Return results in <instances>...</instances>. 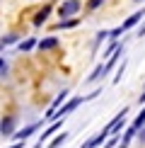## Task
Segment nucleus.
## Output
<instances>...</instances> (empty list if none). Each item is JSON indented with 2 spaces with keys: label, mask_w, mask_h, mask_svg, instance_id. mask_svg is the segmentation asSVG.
Segmentation results:
<instances>
[{
  "label": "nucleus",
  "mask_w": 145,
  "mask_h": 148,
  "mask_svg": "<svg viewBox=\"0 0 145 148\" xmlns=\"http://www.w3.org/2000/svg\"><path fill=\"white\" fill-rule=\"evenodd\" d=\"M80 8H82V3H80V0H65V3L58 8V15H60V17H72V15H75V12L80 10Z\"/></svg>",
  "instance_id": "obj_1"
},
{
  "label": "nucleus",
  "mask_w": 145,
  "mask_h": 148,
  "mask_svg": "<svg viewBox=\"0 0 145 148\" xmlns=\"http://www.w3.org/2000/svg\"><path fill=\"white\" fill-rule=\"evenodd\" d=\"M80 102H82V97H75V100H70V102L65 104L63 109H56V114H53V119H60V116H65V114H70L72 109H75L77 104H80Z\"/></svg>",
  "instance_id": "obj_2"
},
{
  "label": "nucleus",
  "mask_w": 145,
  "mask_h": 148,
  "mask_svg": "<svg viewBox=\"0 0 145 148\" xmlns=\"http://www.w3.org/2000/svg\"><path fill=\"white\" fill-rule=\"evenodd\" d=\"M0 134H3V136H12V134H15V116H5V119L0 121Z\"/></svg>",
  "instance_id": "obj_3"
},
{
  "label": "nucleus",
  "mask_w": 145,
  "mask_h": 148,
  "mask_svg": "<svg viewBox=\"0 0 145 148\" xmlns=\"http://www.w3.org/2000/svg\"><path fill=\"white\" fill-rule=\"evenodd\" d=\"M143 17H145V8H143L140 12H133V15L128 17V20H126L123 24H121V29H131V27H136V24H138V22H140V20H143Z\"/></svg>",
  "instance_id": "obj_4"
},
{
  "label": "nucleus",
  "mask_w": 145,
  "mask_h": 148,
  "mask_svg": "<svg viewBox=\"0 0 145 148\" xmlns=\"http://www.w3.org/2000/svg\"><path fill=\"white\" fill-rule=\"evenodd\" d=\"M36 129H39V124H29V126H24L22 131H15L12 136H15L17 141H24V138H29V136H32V134L36 131Z\"/></svg>",
  "instance_id": "obj_5"
},
{
  "label": "nucleus",
  "mask_w": 145,
  "mask_h": 148,
  "mask_svg": "<svg viewBox=\"0 0 145 148\" xmlns=\"http://www.w3.org/2000/svg\"><path fill=\"white\" fill-rule=\"evenodd\" d=\"M65 95H68V90H63V92H60V95L56 97V100H53V104L48 107V112H46V119H53V114H56V107H58V104L65 100Z\"/></svg>",
  "instance_id": "obj_6"
},
{
  "label": "nucleus",
  "mask_w": 145,
  "mask_h": 148,
  "mask_svg": "<svg viewBox=\"0 0 145 148\" xmlns=\"http://www.w3.org/2000/svg\"><path fill=\"white\" fill-rule=\"evenodd\" d=\"M48 12H51V5H44V10H39V12H36V17H34V24H36V27H41V24L46 22Z\"/></svg>",
  "instance_id": "obj_7"
},
{
  "label": "nucleus",
  "mask_w": 145,
  "mask_h": 148,
  "mask_svg": "<svg viewBox=\"0 0 145 148\" xmlns=\"http://www.w3.org/2000/svg\"><path fill=\"white\" fill-rule=\"evenodd\" d=\"M60 126H63V121H60V119H58V121H56V124H53V126H48V129H46V131H44V134H41V138H39V146H44V141H46L48 136H51V134H56V131H58V129H60Z\"/></svg>",
  "instance_id": "obj_8"
},
{
  "label": "nucleus",
  "mask_w": 145,
  "mask_h": 148,
  "mask_svg": "<svg viewBox=\"0 0 145 148\" xmlns=\"http://www.w3.org/2000/svg\"><path fill=\"white\" fill-rule=\"evenodd\" d=\"M58 46V39H53V36H51V39H41L39 41V49H41V51H46V49H56Z\"/></svg>",
  "instance_id": "obj_9"
},
{
  "label": "nucleus",
  "mask_w": 145,
  "mask_h": 148,
  "mask_svg": "<svg viewBox=\"0 0 145 148\" xmlns=\"http://www.w3.org/2000/svg\"><path fill=\"white\" fill-rule=\"evenodd\" d=\"M104 73H106V71H104V66H97V68H94V73L87 78V83H94V80H99L102 75H104Z\"/></svg>",
  "instance_id": "obj_10"
},
{
  "label": "nucleus",
  "mask_w": 145,
  "mask_h": 148,
  "mask_svg": "<svg viewBox=\"0 0 145 148\" xmlns=\"http://www.w3.org/2000/svg\"><path fill=\"white\" fill-rule=\"evenodd\" d=\"M143 124H145V109H143V112L136 116V121H133V129L138 131V129H143Z\"/></svg>",
  "instance_id": "obj_11"
},
{
  "label": "nucleus",
  "mask_w": 145,
  "mask_h": 148,
  "mask_svg": "<svg viewBox=\"0 0 145 148\" xmlns=\"http://www.w3.org/2000/svg\"><path fill=\"white\" fill-rule=\"evenodd\" d=\"M133 136H136V129H133V126H131V129H128V131H126V136H123V143H121V148H126V146H128Z\"/></svg>",
  "instance_id": "obj_12"
},
{
  "label": "nucleus",
  "mask_w": 145,
  "mask_h": 148,
  "mask_svg": "<svg viewBox=\"0 0 145 148\" xmlns=\"http://www.w3.org/2000/svg\"><path fill=\"white\" fill-rule=\"evenodd\" d=\"M65 138H68V134H60V136H56V138L51 141V146H48V148H58L60 143H65Z\"/></svg>",
  "instance_id": "obj_13"
},
{
  "label": "nucleus",
  "mask_w": 145,
  "mask_h": 148,
  "mask_svg": "<svg viewBox=\"0 0 145 148\" xmlns=\"http://www.w3.org/2000/svg\"><path fill=\"white\" fill-rule=\"evenodd\" d=\"M75 24H77V20H60L58 27H60V29H68V27H75Z\"/></svg>",
  "instance_id": "obj_14"
},
{
  "label": "nucleus",
  "mask_w": 145,
  "mask_h": 148,
  "mask_svg": "<svg viewBox=\"0 0 145 148\" xmlns=\"http://www.w3.org/2000/svg\"><path fill=\"white\" fill-rule=\"evenodd\" d=\"M34 46H36V41H34V39H27V41H22V44H20L22 51H29V49H34Z\"/></svg>",
  "instance_id": "obj_15"
},
{
  "label": "nucleus",
  "mask_w": 145,
  "mask_h": 148,
  "mask_svg": "<svg viewBox=\"0 0 145 148\" xmlns=\"http://www.w3.org/2000/svg\"><path fill=\"white\" fill-rule=\"evenodd\" d=\"M15 41H17V36H15V34H10V36H5V39H0V44L7 46V44H15Z\"/></svg>",
  "instance_id": "obj_16"
},
{
  "label": "nucleus",
  "mask_w": 145,
  "mask_h": 148,
  "mask_svg": "<svg viewBox=\"0 0 145 148\" xmlns=\"http://www.w3.org/2000/svg\"><path fill=\"white\" fill-rule=\"evenodd\" d=\"M102 3H104V0H89V3H87V8H89V10H97Z\"/></svg>",
  "instance_id": "obj_17"
},
{
  "label": "nucleus",
  "mask_w": 145,
  "mask_h": 148,
  "mask_svg": "<svg viewBox=\"0 0 145 148\" xmlns=\"http://www.w3.org/2000/svg\"><path fill=\"white\" fill-rule=\"evenodd\" d=\"M121 32H123V29H121V27H119V29H114V32H109V36H111V39H116V36H119Z\"/></svg>",
  "instance_id": "obj_18"
},
{
  "label": "nucleus",
  "mask_w": 145,
  "mask_h": 148,
  "mask_svg": "<svg viewBox=\"0 0 145 148\" xmlns=\"http://www.w3.org/2000/svg\"><path fill=\"white\" fill-rule=\"evenodd\" d=\"M22 146H24L22 141H17V143H15V146H10V148H22Z\"/></svg>",
  "instance_id": "obj_19"
},
{
  "label": "nucleus",
  "mask_w": 145,
  "mask_h": 148,
  "mask_svg": "<svg viewBox=\"0 0 145 148\" xmlns=\"http://www.w3.org/2000/svg\"><path fill=\"white\" fill-rule=\"evenodd\" d=\"M140 141L145 143V129H140Z\"/></svg>",
  "instance_id": "obj_20"
},
{
  "label": "nucleus",
  "mask_w": 145,
  "mask_h": 148,
  "mask_svg": "<svg viewBox=\"0 0 145 148\" xmlns=\"http://www.w3.org/2000/svg\"><path fill=\"white\" fill-rule=\"evenodd\" d=\"M3 68H5V61H3V58H0V71H3Z\"/></svg>",
  "instance_id": "obj_21"
},
{
  "label": "nucleus",
  "mask_w": 145,
  "mask_h": 148,
  "mask_svg": "<svg viewBox=\"0 0 145 148\" xmlns=\"http://www.w3.org/2000/svg\"><path fill=\"white\" fill-rule=\"evenodd\" d=\"M138 102H145V92H143V95H140V100H138Z\"/></svg>",
  "instance_id": "obj_22"
},
{
  "label": "nucleus",
  "mask_w": 145,
  "mask_h": 148,
  "mask_svg": "<svg viewBox=\"0 0 145 148\" xmlns=\"http://www.w3.org/2000/svg\"><path fill=\"white\" fill-rule=\"evenodd\" d=\"M136 3H143V0H136Z\"/></svg>",
  "instance_id": "obj_23"
},
{
  "label": "nucleus",
  "mask_w": 145,
  "mask_h": 148,
  "mask_svg": "<svg viewBox=\"0 0 145 148\" xmlns=\"http://www.w3.org/2000/svg\"><path fill=\"white\" fill-rule=\"evenodd\" d=\"M0 49H3V44H0Z\"/></svg>",
  "instance_id": "obj_24"
}]
</instances>
